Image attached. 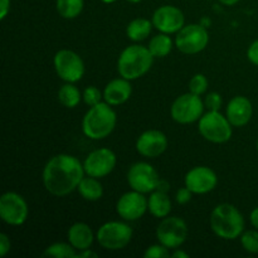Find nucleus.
<instances>
[{
  "mask_svg": "<svg viewBox=\"0 0 258 258\" xmlns=\"http://www.w3.org/2000/svg\"><path fill=\"white\" fill-rule=\"evenodd\" d=\"M239 238H241V244L244 251L252 254L258 253V229L243 232Z\"/></svg>",
  "mask_w": 258,
  "mask_h": 258,
  "instance_id": "obj_28",
  "label": "nucleus"
},
{
  "mask_svg": "<svg viewBox=\"0 0 258 258\" xmlns=\"http://www.w3.org/2000/svg\"><path fill=\"white\" fill-rule=\"evenodd\" d=\"M256 146H257V151H258V140H257V145Z\"/></svg>",
  "mask_w": 258,
  "mask_h": 258,
  "instance_id": "obj_43",
  "label": "nucleus"
},
{
  "mask_svg": "<svg viewBox=\"0 0 258 258\" xmlns=\"http://www.w3.org/2000/svg\"><path fill=\"white\" fill-rule=\"evenodd\" d=\"M127 183L133 190L148 194L156 190L160 176L151 164L145 161H139L130 166L127 171Z\"/></svg>",
  "mask_w": 258,
  "mask_h": 258,
  "instance_id": "obj_11",
  "label": "nucleus"
},
{
  "mask_svg": "<svg viewBox=\"0 0 258 258\" xmlns=\"http://www.w3.org/2000/svg\"><path fill=\"white\" fill-rule=\"evenodd\" d=\"M77 190L80 196L88 202H97L103 196V186L101 181L98 180V178H93L90 175L85 176L81 180Z\"/></svg>",
  "mask_w": 258,
  "mask_h": 258,
  "instance_id": "obj_22",
  "label": "nucleus"
},
{
  "mask_svg": "<svg viewBox=\"0 0 258 258\" xmlns=\"http://www.w3.org/2000/svg\"><path fill=\"white\" fill-rule=\"evenodd\" d=\"M168 149V138L160 130H148L136 140V150L145 158H158Z\"/></svg>",
  "mask_w": 258,
  "mask_h": 258,
  "instance_id": "obj_17",
  "label": "nucleus"
},
{
  "mask_svg": "<svg viewBox=\"0 0 258 258\" xmlns=\"http://www.w3.org/2000/svg\"><path fill=\"white\" fill-rule=\"evenodd\" d=\"M249 221H251V224L253 226V228L258 229V207L253 209L249 214Z\"/></svg>",
  "mask_w": 258,
  "mask_h": 258,
  "instance_id": "obj_38",
  "label": "nucleus"
},
{
  "mask_svg": "<svg viewBox=\"0 0 258 258\" xmlns=\"http://www.w3.org/2000/svg\"><path fill=\"white\" fill-rule=\"evenodd\" d=\"M81 98H82L81 91L73 83L67 82L58 91V100L67 108L77 107L78 103L81 102Z\"/></svg>",
  "mask_w": 258,
  "mask_h": 258,
  "instance_id": "obj_26",
  "label": "nucleus"
},
{
  "mask_svg": "<svg viewBox=\"0 0 258 258\" xmlns=\"http://www.w3.org/2000/svg\"><path fill=\"white\" fill-rule=\"evenodd\" d=\"M151 22L160 33L173 34L184 27L185 18L179 8L174 5H163L154 12Z\"/></svg>",
  "mask_w": 258,
  "mask_h": 258,
  "instance_id": "obj_15",
  "label": "nucleus"
},
{
  "mask_svg": "<svg viewBox=\"0 0 258 258\" xmlns=\"http://www.w3.org/2000/svg\"><path fill=\"white\" fill-rule=\"evenodd\" d=\"M191 196H193V191L189 188L184 186V188H180L175 194V201L176 203L180 204V206H184V204L189 203L191 201Z\"/></svg>",
  "mask_w": 258,
  "mask_h": 258,
  "instance_id": "obj_33",
  "label": "nucleus"
},
{
  "mask_svg": "<svg viewBox=\"0 0 258 258\" xmlns=\"http://www.w3.org/2000/svg\"><path fill=\"white\" fill-rule=\"evenodd\" d=\"M209 33L202 24L184 25L175 37V47L184 54H197L206 49Z\"/></svg>",
  "mask_w": 258,
  "mask_h": 258,
  "instance_id": "obj_8",
  "label": "nucleus"
},
{
  "mask_svg": "<svg viewBox=\"0 0 258 258\" xmlns=\"http://www.w3.org/2000/svg\"><path fill=\"white\" fill-rule=\"evenodd\" d=\"M148 209V198L140 191L131 190L122 194L116 203V212L126 222L140 219Z\"/></svg>",
  "mask_w": 258,
  "mask_h": 258,
  "instance_id": "obj_14",
  "label": "nucleus"
},
{
  "mask_svg": "<svg viewBox=\"0 0 258 258\" xmlns=\"http://www.w3.org/2000/svg\"><path fill=\"white\" fill-rule=\"evenodd\" d=\"M12 248V242L10 238L5 233L0 234V256L5 257L8 254V252Z\"/></svg>",
  "mask_w": 258,
  "mask_h": 258,
  "instance_id": "obj_35",
  "label": "nucleus"
},
{
  "mask_svg": "<svg viewBox=\"0 0 258 258\" xmlns=\"http://www.w3.org/2000/svg\"><path fill=\"white\" fill-rule=\"evenodd\" d=\"M199 134L213 144H224L231 140L232 123L227 116L222 115L219 111H208L199 118Z\"/></svg>",
  "mask_w": 258,
  "mask_h": 258,
  "instance_id": "obj_5",
  "label": "nucleus"
},
{
  "mask_svg": "<svg viewBox=\"0 0 258 258\" xmlns=\"http://www.w3.org/2000/svg\"><path fill=\"white\" fill-rule=\"evenodd\" d=\"M221 4L227 5V7H232V5H236L239 0H218Z\"/></svg>",
  "mask_w": 258,
  "mask_h": 258,
  "instance_id": "obj_40",
  "label": "nucleus"
},
{
  "mask_svg": "<svg viewBox=\"0 0 258 258\" xmlns=\"http://www.w3.org/2000/svg\"><path fill=\"white\" fill-rule=\"evenodd\" d=\"M100 2L105 3V4H112V3H116L117 0H100Z\"/></svg>",
  "mask_w": 258,
  "mask_h": 258,
  "instance_id": "obj_41",
  "label": "nucleus"
},
{
  "mask_svg": "<svg viewBox=\"0 0 258 258\" xmlns=\"http://www.w3.org/2000/svg\"><path fill=\"white\" fill-rule=\"evenodd\" d=\"M184 183L193 194H207L217 186L218 176L208 166H196L186 173Z\"/></svg>",
  "mask_w": 258,
  "mask_h": 258,
  "instance_id": "obj_16",
  "label": "nucleus"
},
{
  "mask_svg": "<svg viewBox=\"0 0 258 258\" xmlns=\"http://www.w3.org/2000/svg\"><path fill=\"white\" fill-rule=\"evenodd\" d=\"M173 40L169 37V34L165 33H160V34L155 35V37L151 38V40L149 42V50L151 52V54L155 58H164L171 52L173 49Z\"/></svg>",
  "mask_w": 258,
  "mask_h": 258,
  "instance_id": "obj_24",
  "label": "nucleus"
},
{
  "mask_svg": "<svg viewBox=\"0 0 258 258\" xmlns=\"http://www.w3.org/2000/svg\"><path fill=\"white\" fill-rule=\"evenodd\" d=\"M133 233V228L125 222L111 221L98 228L96 239L107 251H120L130 243Z\"/></svg>",
  "mask_w": 258,
  "mask_h": 258,
  "instance_id": "obj_6",
  "label": "nucleus"
},
{
  "mask_svg": "<svg viewBox=\"0 0 258 258\" xmlns=\"http://www.w3.org/2000/svg\"><path fill=\"white\" fill-rule=\"evenodd\" d=\"M85 0H55V9L64 19H75L82 13Z\"/></svg>",
  "mask_w": 258,
  "mask_h": 258,
  "instance_id": "obj_25",
  "label": "nucleus"
},
{
  "mask_svg": "<svg viewBox=\"0 0 258 258\" xmlns=\"http://www.w3.org/2000/svg\"><path fill=\"white\" fill-rule=\"evenodd\" d=\"M29 214L28 204L20 194L7 191L0 198V217L3 222L9 226H22Z\"/></svg>",
  "mask_w": 258,
  "mask_h": 258,
  "instance_id": "obj_12",
  "label": "nucleus"
},
{
  "mask_svg": "<svg viewBox=\"0 0 258 258\" xmlns=\"http://www.w3.org/2000/svg\"><path fill=\"white\" fill-rule=\"evenodd\" d=\"M253 115L252 102L244 96H236L228 102L226 116L234 127H243L251 121Z\"/></svg>",
  "mask_w": 258,
  "mask_h": 258,
  "instance_id": "obj_18",
  "label": "nucleus"
},
{
  "mask_svg": "<svg viewBox=\"0 0 258 258\" xmlns=\"http://www.w3.org/2000/svg\"><path fill=\"white\" fill-rule=\"evenodd\" d=\"M10 12V0H0V19H5Z\"/></svg>",
  "mask_w": 258,
  "mask_h": 258,
  "instance_id": "obj_36",
  "label": "nucleus"
},
{
  "mask_svg": "<svg viewBox=\"0 0 258 258\" xmlns=\"http://www.w3.org/2000/svg\"><path fill=\"white\" fill-rule=\"evenodd\" d=\"M127 3H131V4H138V3L143 2V0H126Z\"/></svg>",
  "mask_w": 258,
  "mask_h": 258,
  "instance_id": "obj_42",
  "label": "nucleus"
},
{
  "mask_svg": "<svg viewBox=\"0 0 258 258\" xmlns=\"http://www.w3.org/2000/svg\"><path fill=\"white\" fill-rule=\"evenodd\" d=\"M103 98V92L101 93V91L98 90L96 86H88L83 90L82 92V100L88 107H92V106L98 105L100 102H102Z\"/></svg>",
  "mask_w": 258,
  "mask_h": 258,
  "instance_id": "obj_30",
  "label": "nucleus"
},
{
  "mask_svg": "<svg viewBox=\"0 0 258 258\" xmlns=\"http://www.w3.org/2000/svg\"><path fill=\"white\" fill-rule=\"evenodd\" d=\"M154 24L151 20L145 18H136L131 20L126 27V35L133 42H141L150 35Z\"/></svg>",
  "mask_w": 258,
  "mask_h": 258,
  "instance_id": "obj_23",
  "label": "nucleus"
},
{
  "mask_svg": "<svg viewBox=\"0 0 258 258\" xmlns=\"http://www.w3.org/2000/svg\"><path fill=\"white\" fill-rule=\"evenodd\" d=\"M67 239L77 251H83L91 248L95 241V234L88 224L78 222L68 228Z\"/></svg>",
  "mask_w": 258,
  "mask_h": 258,
  "instance_id": "obj_20",
  "label": "nucleus"
},
{
  "mask_svg": "<svg viewBox=\"0 0 258 258\" xmlns=\"http://www.w3.org/2000/svg\"><path fill=\"white\" fill-rule=\"evenodd\" d=\"M171 257H174V258H189V254L186 253V252H184L183 249L175 248V251L171 253Z\"/></svg>",
  "mask_w": 258,
  "mask_h": 258,
  "instance_id": "obj_39",
  "label": "nucleus"
},
{
  "mask_svg": "<svg viewBox=\"0 0 258 258\" xmlns=\"http://www.w3.org/2000/svg\"><path fill=\"white\" fill-rule=\"evenodd\" d=\"M116 163H117L116 154L111 149L101 148L88 154L83 161V168L86 175L100 179L112 173Z\"/></svg>",
  "mask_w": 258,
  "mask_h": 258,
  "instance_id": "obj_13",
  "label": "nucleus"
},
{
  "mask_svg": "<svg viewBox=\"0 0 258 258\" xmlns=\"http://www.w3.org/2000/svg\"><path fill=\"white\" fill-rule=\"evenodd\" d=\"M204 107L206 106H204L201 96L188 92L179 96L174 101L170 108V113L175 122L188 125V123L199 121V118L203 116Z\"/></svg>",
  "mask_w": 258,
  "mask_h": 258,
  "instance_id": "obj_7",
  "label": "nucleus"
},
{
  "mask_svg": "<svg viewBox=\"0 0 258 258\" xmlns=\"http://www.w3.org/2000/svg\"><path fill=\"white\" fill-rule=\"evenodd\" d=\"M148 209L155 218H165L171 212V199L166 191L154 190L148 198Z\"/></svg>",
  "mask_w": 258,
  "mask_h": 258,
  "instance_id": "obj_21",
  "label": "nucleus"
},
{
  "mask_svg": "<svg viewBox=\"0 0 258 258\" xmlns=\"http://www.w3.org/2000/svg\"><path fill=\"white\" fill-rule=\"evenodd\" d=\"M222 96L218 92H211L207 95L206 100H204V106L208 108V111H219L222 107Z\"/></svg>",
  "mask_w": 258,
  "mask_h": 258,
  "instance_id": "obj_32",
  "label": "nucleus"
},
{
  "mask_svg": "<svg viewBox=\"0 0 258 258\" xmlns=\"http://www.w3.org/2000/svg\"><path fill=\"white\" fill-rule=\"evenodd\" d=\"M209 223L213 233L226 241L239 238L244 232L243 216L229 203L218 204L212 211Z\"/></svg>",
  "mask_w": 258,
  "mask_h": 258,
  "instance_id": "obj_3",
  "label": "nucleus"
},
{
  "mask_svg": "<svg viewBox=\"0 0 258 258\" xmlns=\"http://www.w3.org/2000/svg\"><path fill=\"white\" fill-rule=\"evenodd\" d=\"M169 256H171L169 248L161 243L153 244V246L148 247L146 251L144 252V257L145 258H165Z\"/></svg>",
  "mask_w": 258,
  "mask_h": 258,
  "instance_id": "obj_31",
  "label": "nucleus"
},
{
  "mask_svg": "<svg viewBox=\"0 0 258 258\" xmlns=\"http://www.w3.org/2000/svg\"><path fill=\"white\" fill-rule=\"evenodd\" d=\"M77 249L68 242V243H63V242H57L47 248L43 252L44 257H55V258H77Z\"/></svg>",
  "mask_w": 258,
  "mask_h": 258,
  "instance_id": "obj_27",
  "label": "nucleus"
},
{
  "mask_svg": "<svg viewBox=\"0 0 258 258\" xmlns=\"http://www.w3.org/2000/svg\"><path fill=\"white\" fill-rule=\"evenodd\" d=\"M188 237V226L180 217H165L156 228V238L159 243L169 249L179 248Z\"/></svg>",
  "mask_w": 258,
  "mask_h": 258,
  "instance_id": "obj_9",
  "label": "nucleus"
},
{
  "mask_svg": "<svg viewBox=\"0 0 258 258\" xmlns=\"http://www.w3.org/2000/svg\"><path fill=\"white\" fill-rule=\"evenodd\" d=\"M53 64L58 77L64 82L76 83L85 75V63L82 58L71 49L58 50L53 58Z\"/></svg>",
  "mask_w": 258,
  "mask_h": 258,
  "instance_id": "obj_10",
  "label": "nucleus"
},
{
  "mask_svg": "<svg viewBox=\"0 0 258 258\" xmlns=\"http://www.w3.org/2000/svg\"><path fill=\"white\" fill-rule=\"evenodd\" d=\"M117 123V115L107 102L88 108L82 118V131L91 140H102L112 134Z\"/></svg>",
  "mask_w": 258,
  "mask_h": 258,
  "instance_id": "obj_2",
  "label": "nucleus"
},
{
  "mask_svg": "<svg viewBox=\"0 0 258 258\" xmlns=\"http://www.w3.org/2000/svg\"><path fill=\"white\" fill-rule=\"evenodd\" d=\"M83 164L76 156L58 154L53 156L43 169L42 179L45 190L54 197H66L77 190L85 178Z\"/></svg>",
  "mask_w": 258,
  "mask_h": 258,
  "instance_id": "obj_1",
  "label": "nucleus"
},
{
  "mask_svg": "<svg viewBox=\"0 0 258 258\" xmlns=\"http://www.w3.org/2000/svg\"><path fill=\"white\" fill-rule=\"evenodd\" d=\"M98 254L96 253V252H93L91 248H87V249H83V251H80L77 253V258H97Z\"/></svg>",
  "mask_w": 258,
  "mask_h": 258,
  "instance_id": "obj_37",
  "label": "nucleus"
},
{
  "mask_svg": "<svg viewBox=\"0 0 258 258\" xmlns=\"http://www.w3.org/2000/svg\"><path fill=\"white\" fill-rule=\"evenodd\" d=\"M133 95V86L130 81L120 77L110 81L103 90V100L111 106H120L128 101Z\"/></svg>",
  "mask_w": 258,
  "mask_h": 258,
  "instance_id": "obj_19",
  "label": "nucleus"
},
{
  "mask_svg": "<svg viewBox=\"0 0 258 258\" xmlns=\"http://www.w3.org/2000/svg\"><path fill=\"white\" fill-rule=\"evenodd\" d=\"M154 55L148 47L134 44L128 45L121 52L117 60V71L121 77L128 81L138 80L151 70Z\"/></svg>",
  "mask_w": 258,
  "mask_h": 258,
  "instance_id": "obj_4",
  "label": "nucleus"
},
{
  "mask_svg": "<svg viewBox=\"0 0 258 258\" xmlns=\"http://www.w3.org/2000/svg\"><path fill=\"white\" fill-rule=\"evenodd\" d=\"M207 90H208V80L202 73H197L189 81V92L202 96L207 92Z\"/></svg>",
  "mask_w": 258,
  "mask_h": 258,
  "instance_id": "obj_29",
  "label": "nucleus"
},
{
  "mask_svg": "<svg viewBox=\"0 0 258 258\" xmlns=\"http://www.w3.org/2000/svg\"><path fill=\"white\" fill-rule=\"evenodd\" d=\"M247 58L252 64L258 66V39L254 40L247 49Z\"/></svg>",
  "mask_w": 258,
  "mask_h": 258,
  "instance_id": "obj_34",
  "label": "nucleus"
}]
</instances>
